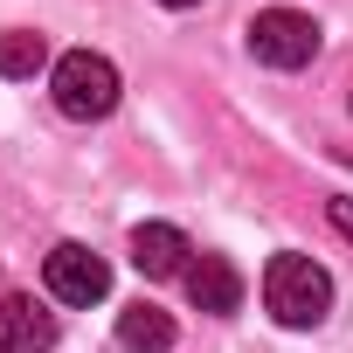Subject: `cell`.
Listing matches in <instances>:
<instances>
[{"label":"cell","instance_id":"cell-1","mask_svg":"<svg viewBox=\"0 0 353 353\" xmlns=\"http://www.w3.org/2000/svg\"><path fill=\"white\" fill-rule=\"evenodd\" d=\"M263 305H270L277 325L305 332V325L325 319V305H332V277H325L312 256H270V270H263Z\"/></svg>","mask_w":353,"mask_h":353},{"label":"cell","instance_id":"cell-2","mask_svg":"<svg viewBox=\"0 0 353 353\" xmlns=\"http://www.w3.org/2000/svg\"><path fill=\"white\" fill-rule=\"evenodd\" d=\"M49 90H56V111L63 118H104L111 104H118V70H111V56H97V49H70V56H56V77H49Z\"/></svg>","mask_w":353,"mask_h":353},{"label":"cell","instance_id":"cell-3","mask_svg":"<svg viewBox=\"0 0 353 353\" xmlns=\"http://www.w3.org/2000/svg\"><path fill=\"white\" fill-rule=\"evenodd\" d=\"M250 56L270 63V70H305L319 56V21L298 14V8H263L250 21Z\"/></svg>","mask_w":353,"mask_h":353},{"label":"cell","instance_id":"cell-4","mask_svg":"<svg viewBox=\"0 0 353 353\" xmlns=\"http://www.w3.org/2000/svg\"><path fill=\"white\" fill-rule=\"evenodd\" d=\"M42 277H49V291H56L63 305H97V298L111 291V263H104L97 250H83V243H56V250L42 256Z\"/></svg>","mask_w":353,"mask_h":353},{"label":"cell","instance_id":"cell-5","mask_svg":"<svg viewBox=\"0 0 353 353\" xmlns=\"http://www.w3.org/2000/svg\"><path fill=\"white\" fill-rule=\"evenodd\" d=\"M49 346H56V319L28 291H0V353H49Z\"/></svg>","mask_w":353,"mask_h":353},{"label":"cell","instance_id":"cell-6","mask_svg":"<svg viewBox=\"0 0 353 353\" xmlns=\"http://www.w3.org/2000/svg\"><path fill=\"white\" fill-rule=\"evenodd\" d=\"M188 236L173 222H139L132 229V270L139 277H188Z\"/></svg>","mask_w":353,"mask_h":353},{"label":"cell","instance_id":"cell-7","mask_svg":"<svg viewBox=\"0 0 353 353\" xmlns=\"http://www.w3.org/2000/svg\"><path fill=\"white\" fill-rule=\"evenodd\" d=\"M181 284H188L194 312H215V319H229V312L243 305V277H236V263H229V256H194Z\"/></svg>","mask_w":353,"mask_h":353},{"label":"cell","instance_id":"cell-8","mask_svg":"<svg viewBox=\"0 0 353 353\" xmlns=\"http://www.w3.org/2000/svg\"><path fill=\"white\" fill-rule=\"evenodd\" d=\"M118 346L125 353H166L173 346V319L159 305H125L118 312Z\"/></svg>","mask_w":353,"mask_h":353},{"label":"cell","instance_id":"cell-9","mask_svg":"<svg viewBox=\"0 0 353 353\" xmlns=\"http://www.w3.org/2000/svg\"><path fill=\"white\" fill-rule=\"evenodd\" d=\"M42 63H49V42L35 28H8L0 35V77H35Z\"/></svg>","mask_w":353,"mask_h":353},{"label":"cell","instance_id":"cell-10","mask_svg":"<svg viewBox=\"0 0 353 353\" xmlns=\"http://www.w3.org/2000/svg\"><path fill=\"white\" fill-rule=\"evenodd\" d=\"M332 229H339V236L353 243V201H332Z\"/></svg>","mask_w":353,"mask_h":353},{"label":"cell","instance_id":"cell-11","mask_svg":"<svg viewBox=\"0 0 353 353\" xmlns=\"http://www.w3.org/2000/svg\"><path fill=\"white\" fill-rule=\"evenodd\" d=\"M166 8H194V0H166Z\"/></svg>","mask_w":353,"mask_h":353}]
</instances>
